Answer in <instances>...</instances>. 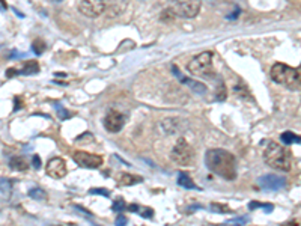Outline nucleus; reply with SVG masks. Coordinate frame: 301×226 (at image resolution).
Here are the masks:
<instances>
[{
    "mask_svg": "<svg viewBox=\"0 0 301 226\" xmlns=\"http://www.w3.org/2000/svg\"><path fill=\"white\" fill-rule=\"evenodd\" d=\"M205 164L212 173L221 176L223 179L232 181L236 178V158L226 149H208L205 154Z\"/></svg>",
    "mask_w": 301,
    "mask_h": 226,
    "instance_id": "obj_1",
    "label": "nucleus"
},
{
    "mask_svg": "<svg viewBox=\"0 0 301 226\" xmlns=\"http://www.w3.org/2000/svg\"><path fill=\"white\" fill-rule=\"evenodd\" d=\"M269 75L275 83L283 84L289 89H296L301 86V66L292 68L286 63L277 62L272 65Z\"/></svg>",
    "mask_w": 301,
    "mask_h": 226,
    "instance_id": "obj_2",
    "label": "nucleus"
},
{
    "mask_svg": "<svg viewBox=\"0 0 301 226\" xmlns=\"http://www.w3.org/2000/svg\"><path fill=\"white\" fill-rule=\"evenodd\" d=\"M263 160L269 167H272L275 170L287 172L290 169L289 152L275 142H269L266 145V148L263 149Z\"/></svg>",
    "mask_w": 301,
    "mask_h": 226,
    "instance_id": "obj_3",
    "label": "nucleus"
},
{
    "mask_svg": "<svg viewBox=\"0 0 301 226\" xmlns=\"http://www.w3.org/2000/svg\"><path fill=\"white\" fill-rule=\"evenodd\" d=\"M170 160L178 164V166H191L194 161V152L190 143L184 139L179 137L173 149L170 151Z\"/></svg>",
    "mask_w": 301,
    "mask_h": 226,
    "instance_id": "obj_4",
    "label": "nucleus"
},
{
    "mask_svg": "<svg viewBox=\"0 0 301 226\" xmlns=\"http://www.w3.org/2000/svg\"><path fill=\"white\" fill-rule=\"evenodd\" d=\"M212 57H214L212 51H203V53L194 56L188 62V71L193 75H197V77L208 75L209 71H211V68H212Z\"/></svg>",
    "mask_w": 301,
    "mask_h": 226,
    "instance_id": "obj_5",
    "label": "nucleus"
},
{
    "mask_svg": "<svg viewBox=\"0 0 301 226\" xmlns=\"http://www.w3.org/2000/svg\"><path fill=\"white\" fill-rule=\"evenodd\" d=\"M172 12L182 18H194L200 11V0H169Z\"/></svg>",
    "mask_w": 301,
    "mask_h": 226,
    "instance_id": "obj_6",
    "label": "nucleus"
},
{
    "mask_svg": "<svg viewBox=\"0 0 301 226\" xmlns=\"http://www.w3.org/2000/svg\"><path fill=\"white\" fill-rule=\"evenodd\" d=\"M107 8L105 0H81L78 3V11L89 18H96L99 17Z\"/></svg>",
    "mask_w": 301,
    "mask_h": 226,
    "instance_id": "obj_7",
    "label": "nucleus"
},
{
    "mask_svg": "<svg viewBox=\"0 0 301 226\" xmlns=\"http://www.w3.org/2000/svg\"><path fill=\"white\" fill-rule=\"evenodd\" d=\"M72 158L78 166L86 167V169H98L99 166H102V161H104L101 155L89 154V152H84V151L72 152Z\"/></svg>",
    "mask_w": 301,
    "mask_h": 226,
    "instance_id": "obj_8",
    "label": "nucleus"
},
{
    "mask_svg": "<svg viewBox=\"0 0 301 226\" xmlns=\"http://www.w3.org/2000/svg\"><path fill=\"white\" fill-rule=\"evenodd\" d=\"M257 184L262 190L265 191H277L280 188H283L286 185V179L280 175H274V173H268L263 175L257 179Z\"/></svg>",
    "mask_w": 301,
    "mask_h": 226,
    "instance_id": "obj_9",
    "label": "nucleus"
},
{
    "mask_svg": "<svg viewBox=\"0 0 301 226\" xmlns=\"http://www.w3.org/2000/svg\"><path fill=\"white\" fill-rule=\"evenodd\" d=\"M125 124V115L117 110H108L104 116V127L108 133H117Z\"/></svg>",
    "mask_w": 301,
    "mask_h": 226,
    "instance_id": "obj_10",
    "label": "nucleus"
},
{
    "mask_svg": "<svg viewBox=\"0 0 301 226\" xmlns=\"http://www.w3.org/2000/svg\"><path fill=\"white\" fill-rule=\"evenodd\" d=\"M45 172H47L48 176H51V178H54V179L63 178V176L68 173L65 160L60 158V157H53V158H50V160L47 161Z\"/></svg>",
    "mask_w": 301,
    "mask_h": 226,
    "instance_id": "obj_11",
    "label": "nucleus"
},
{
    "mask_svg": "<svg viewBox=\"0 0 301 226\" xmlns=\"http://www.w3.org/2000/svg\"><path fill=\"white\" fill-rule=\"evenodd\" d=\"M172 71H173V74L176 75V78L182 83V84H185V86H188L191 90H194L196 93H205L206 92V86L203 84V83H200V81H196V80H191V78H187L181 71H179V68L176 66V65H173L172 66Z\"/></svg>",
    "mask_w": 301,
    "mask_h": 226,
    "instance_id": "obj_12",
    "label": "nucleus"
},
{
    "mask_svg": "<svg viewBox=\"0 0 301 226\" xmlns=\"http://www.w3.org/2000/svg\"><path fill=\"white\" fill-rule=\"evenodd\" d=\"M38 72H39V65L35 60L26 62L21 69H17V74H24V75H32V74H38Z\"/></svg>",
    "mask_w": 301,
    "mask_h": 226,
    "instance_id": "obj_13",
    "label": "nucleus"
},
{
    "mask_svg": "<svg viewBox=\"0 0 301 226\" xmlns=\"http://www.w3.org/2000/svg\"><path fill=\"white\" fill-rule=\"evenodd\" d=\"M9 166H11V169H14V170H27L29 161H27L26 158H23V157H14V158H11Z\"/></svg>",
    "mask_w": 301,
    "mask_h": 226,
    "instance_id": "obj_14",
    "label": "nucleus"
},
{
    "mask_svg": "<svg viewBox=\"0 0 301 226\" xmlns=\"http://www.w3.org/2000/svg\"><path fill=\"white\" fill-rule=\"evenodd\" d=\"M178 185H181V187H184V188H190V190H196V188H197V187L194 185L193 179H191L187 173H184V172H179V173H178Z\"/></svg>",
    "mask_w": 301,
    "mask_h": 226,
    "instance_id": "obj_15",
    "label": "nucleus"
},
{
    "mask_svg": "<svg viewBox=\"0 0 301 226\" xmlns=\"http://www.w3.org/2000/svg\"><path fill=\"white\" fill-rule=\"evenodd\" d=\"M135 182H141V178L140 176H135V175H131V173H120L119 176V184L120 185H134Z\"/></svg>",
    "mask_w": 301,
    "mask_h": 226,
    "instance_id": "obj_16",
    "label": "nucleus"
},
{
    "mask_svg": "<svg viewBox=\"0 0 301 226\" xmlns=\"http://www.w3.org/2000/svg\"><path fill=\"white\" fill-rule=\"evenodd\" d=\"M281 140H283V143L284 145H292V143H301V137L299 136H296V134H293V133H290V131H284V133H281Z\"/></svg>",
    "mask_w": 301,
    "mask_h": 226,
    "instance_id": "obj_17",
    "label": "nucleus"
},
{
    "mask_svg": "<svg viewBox=\"0 0 301 226\" xmlns=\"http://www.w3.org/2000/svg\"><path fill=\"white\" fill-rule=\"evenodd\" d=\"M29 196L33 197V199H36V200L47 199V193H45L42 188H39V187H33V188H30V190H29Z\"/></svg>",
    "mask_w": 301,
    "mask_h": 226,
    "instance_id": "obj_18",
    "label": "nucleus"
},
{
    "mask_svg": "<svg viewBox=\"0 0 301 226\" xmlns=\"http://www.w3.org/2000/svg\"><path fill=\"white\" fill-rule=\"evenodd\" d=\"M53 105H54V108L57 110V116H59L62 121H63V119H68V118L71 116V115H69V111H68V110H66V108H65V107H63L60 102H59V101H54V104H53Z\"/></svg>",
    "mask_w": 301,
    "mask_h": 226,
    "instance_id": "obj_19",
    "label": "nucleus"
},
{
    "mask_svg": "<svg viewBox=\"0 0 301 226\" xmlns=\"http://www.w3.org/2000/svg\"><path fill=\"white\" fill-rule=\"evenodd\" d=\"M32 50H33L35 54H42L44 50H45V44H44V41H42V39H35L33 44H32Z\"/></svg>",
    "mask_w": 301,
    "mask_h": 226,
    "instance_id": "obj_20",
    "label": "nucleus"
},
{
    "mask_svg": "<svg viewBox=\"0 0 301 226\" xmlns=\"http://www.w3.org/2000/svg\"><path fill=\"white\" fill-rule=\"evenodd\" d=\"M248 208H250V209H254V208H265L266 212L272 211V205H271V203H262V202H250Z\"/></svg>",
    "mask_w": 301,
    "mask_h": 226,
    "instance_id": "obj_21",
    "label": "nucleus"
},
{
    "mask_svg": "<svg viewBox=\"0 0 301 226\" xmlns=\"http://www.w3.org/2000/svg\"><path fill=\"white\" fill-rule=\"evenodd\" d=\"M125 208H126V205H125V202H123L122 197L116 199V200L113 202V205H111V209L116 211V212H120V211H123Z\"/></svg>",
    "mask_w": 301,
    "mask_h": 226,
    "instance_id": "obj_22",
    "label": "nucleus"
},
{
    "mask_svg": "<svg viewBox=\"0 0 301 226\" xmlns=\"http://www.w3.org/2000/svg\"><path fill=\"white\" fill-rule=\"evenodd\" d=\"M211 209L217 212H226V214L232 212V209L227 205H221V203H211Z\"/></svg>",
    "mask_w": 301,
    "mask_h": 226,
    "instance_id": "obj_23",
    "label": "nucleus"
},
{
    "mask_svg": "<svg viewBox=\"0 0 301 226\" xmlns=\"http://www.w3.org/2000/svg\"><path fill=\"white\" fill-rule=\"evenodd\" d=\"M89 193H90V194H101V196H105V197L110 196V191L105 190V188H90Z\"/></svg>",
    "mask_w": 301,
    "mask_h": 226,
    "instance_id": "obj_24",
    "label": "nucleus"
},
{
    "mask_svg": "<svg viewBox=\"0 0 301 226\" xmlns=\"http://www.w3.org/2000/svg\"><path fill=\"white\" fill-rule=\"evenodd\" d=\"M138 212H140V215H141V217H144V218H150V217L154 215V211H152V208H141Z\"/></svg>",
    "mask_w": 301,
    "mask_h": 226,
    "instance_id": "obj_25",
    "label": "nucleus"
},
{
    "mask_svg": "<svg viewBox=\"0 0 301 226\" xmlns=\"http://www.w3.org/2000/svg\"><path fill=\"white\" fill-rule=\"evenodd\" d=\"M126 223H128L126 217L123 214H119L117 218H116V221H114V226H126Z\"/></svg>",
    "mask_w": 301,
    "mask_h": 226,
    "instance_id": "obj_26",
    "label": "nucleus"
},
{
    "mask_svg": "<svg viewBox=\"0 0 301 226\" xmlns=\"http://www.w3.org/2000/svg\"><path fill=\"white\" fill-rule=\"evenodd\" d=\"M248 220V217H239V218H233V220H229L227 224H242Z\"/></svg>",
    "mask_w": 301,
    "mask_h": 226,
    "instance_id": "obj_27",
    "label": "nucleus"
},
{
    "mask_svg": "<svg viewBox=\"0 0 301 226\" xmlns=\"http://www.w3.org/2000/svg\"><path fill=\"white\" fill-rule=\"evenodd\" d=\"M32 164H33V167H35V169H39V167H41L39 155H33V158H32Z\"/></svg>",
    "mask_w": 301,
    "mask_h": 226,
    "instance_id": "obj_28",
    "label": "nucleus"
},
{
    "mask_svg": "<svg viewBox=\"0 0 301 226\" xmlns=\"http://www.w3.org/2000/svg\"><path fill=\"white\" fill-rule=\"evenodd\" d=\"M128 209H129L131 212H138V211H140V206H138V205H135V203H132V205H129V206H128Z\"/></svg>",
    "mask_w": 301,
    "mask_h": 226,
    "instance_id": "obj_29",
    "label": "nucleus"
},
{
    "mask_svg": "<svg viewBox=\"0 0 301 226\" xmlns=\"http://www.w3.org/2000/svg\"><path fill=\"white\" fill-rule=\"evenodd\" d=\"M281 226H296V223H295V220H292V221H289V223H284V224H281Z\"/></svg>",
    "mask_w": 301,
    "mask_h": 226,
    "instance_id": "obj_30",
    "label": "nucleus"
},
{
    "mask_svg": "<svg viewBox=\"0 0 301 226\" xmlns=\"http://www.w3.org/2000/svg\"><path fill=\"white\" fill-rule=\"evenodd\" d=\"M5 8H6V5H5V0H2V9L5 11Z\"/></svg>",
    "mask_w": 301,
    "mask_h": 226,
    "instance_id": "obj_31",
    "label": "nucleus"
},
{
    "mask_svg": "<svg viewBox=\"0 0 301 226\" xmlns=\"http://www.w3.org/2000/svg\"><path fill=\"white\" fill-rule=\"evenodd\" d=\"M54 2H62V0H54Z\"/></svg>",
    "mask_w": 301,
    "mask_h": 226,
    "instance_id": "obj_32",
    "label": "nucleus"
}]
</instances>
